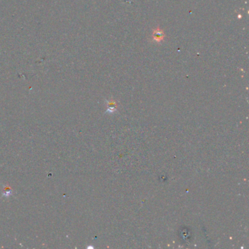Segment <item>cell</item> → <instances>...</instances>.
Returning a JSON list of instances; mask_svg holds the SVG:
<instances>
[{
    "mask_svg": "<svg viewBox=\"0 0 249 249\" xmlns=\"http://www.w3.org/2000/svg\"><path fill=\"white\" fill-rule=\"evenodd\" d=\"M165 38V32H164L162 29H160L159 25H158L156 29H153V32L151 34L150 41H151V43H158V44H161L162 42H164Z\"/></svg>",
    "mask_w": 249,
    "mask_h": 249,
    "instance_id": "cell-1",
    "label": "cell"
}]
</instances>
